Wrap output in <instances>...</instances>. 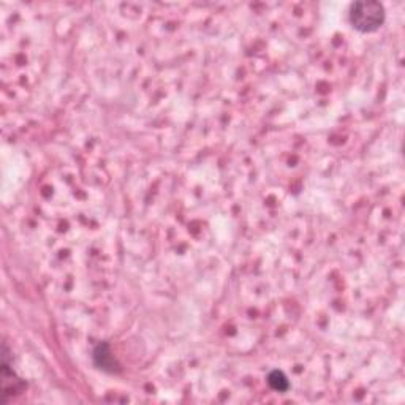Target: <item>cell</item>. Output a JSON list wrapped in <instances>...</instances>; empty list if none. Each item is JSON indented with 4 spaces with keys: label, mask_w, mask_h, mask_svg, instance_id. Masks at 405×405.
<instances>
[{
    "label": "cell",
    "mask_w": 405,
    "mask_h": 405,
    "mask_svg": "<svg viewBox=\"0 0 405 405\" xmlns=\"http://www.w3.org/2000/svg\"><path fill=\"white\" fill-rule=\"evenodd\" d=\"M385 8L378 2H356L350 7L348 20L352 27L362 34H372L383 26Z\"/></svg>",
    "instance_id": "obj_1"
},
{
    "label": "cell",
    "mask_w": 405,
    "mask_h": 405,
    "mask_svg": "<svg viewBox=\"0 0 405 405\" xmlns=\"http://www.w3.org/2000/svg\"><path fill=\"white\" fill-rule=\"evenodd\" d=\"M11 361L13 360H11L8 346L7 343H3V347H2V391H3L2 402L3 404H7L13 395H20V391L24 386L21 380L16 377V372L13 371V364H11Z\"/></svg>",
    "instance_id": "obj_2"
},
{
    "label": "cell",
    "mask_w": 405,
    "mask_h": 405,
    "mask_svg": "<svg viewBox=\"0 0 405 405\" xmlns=\"http://www.w3.org/2000/svg\"><path fill=\"white\" fill-rule=\"evenodd\" d=\"M94 364L105 372H116L119 366L108 343H99L94 350Z\"/></svg>",
    "instance_id": "obj_3"
},
{
    "label": "cell",
    "mask_w": 405,
    "mask_h": 405,
    "mask_svg": "<svg viewBox=\"0 0 405 405\" xmlns=\"http://www.w3.org/2000/svg\"><path fill=\"white\" fill-rule=\"evenodd\" d=\"M266 380H268L269 388L277 391V392H287L290 390V380L287 378L285 374L279 371V369H276V371H271Z\"/></svg>",
    "instance_id": "obj_4"
}]
</instances>
